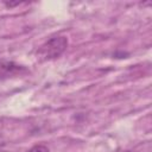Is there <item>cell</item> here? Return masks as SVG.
I'll list each match as a JSON object with an SVG mask.
<instances>
[{"label":"cell","mask_w":152,"mask_h":152,"mask_svg":"<svg viewBox=\"0 0 152 152\" xmlns=\"http://www.w3.org/2000/svg\"><path fill=\"white\" fill-rule=\"evenodd\" d=\"M68 46V39L64 36H55L42 44L37 50V58L40 61H49L58 58Z\"/></svg>","instance_id":"1"},{"label":"cell","mask_w":152,"mask_h":152,"mask_svg":"<svg viewBox=\"0 0 152 152\" xmlns=\"http://www.w3.org/2000/svg\"><path fill=\"white\" fill-rule=\"evenodd\" d=\"M25 71H26V68L24 65H20L6 58H0V81L18 76Z\"/></svg>","instance_id":"2"},{"label":"cell","mask_w":152,"mask_h":152,"mask_svg":"<svg viewBox=\"0 0 152 152\" xmlns=\"http://www.w3.org/2000/svg\"><path fill=\"white\" fill-rule=\"evenodd\" d=\"M27 152H50L49 148L44 145H34L33 147H31Z\"/></svg>","instance_id":"3"},{"label":"cell","mask_w":152,"mask_h":152,"mask_svg":"<svg viewBox=\"0 0 152 152\" xmlns=\"http://www.w3.org/2000/svg\"><path fill=\"white\" fill-rule=\"evenodd\" d=\"M4 144H5V142H4V139H2L1 137H0V147H1V146H2Z\"/></svg>","instance_id":"4"},{"label":"cell","mask_w":152,"mask_h":152,"mask_svg":"<svg viewBox=\"0 0 152 152\" xmlns=\"http://www.w3.org/2000/svg\"><path fill=\"white\" fill-rule=\"evenodd\" d=\"M127 152H131V151H127Z\"/></svg>","instance_id":"5"}]
</instances>
